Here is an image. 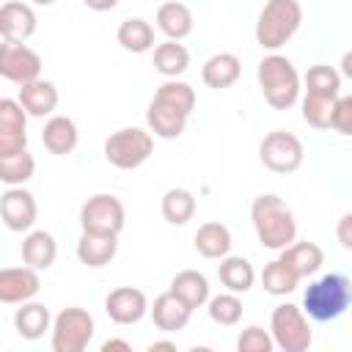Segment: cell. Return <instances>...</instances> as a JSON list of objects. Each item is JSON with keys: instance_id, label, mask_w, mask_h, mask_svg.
<instances>
[{"instance_id": "44dd1931", "label": "cell", "mask_w": 352, "mask_h": 352, "mask_svg": "<svg viewBox=\"0 0 352 352\" xmlns=\"http://www.w3.org/2000/svg\"><path fill=\"white\" fill-rule=\"evenodd\" d=\"M41 143L50 154H69L77 146V124L69 116H52L41 129Z\"/></svg>"}, {"instance_id": "f546056e", "label": "cell", "mask_w": 352, "mask_h": 352, "mask_svg": "<svg viewBox=\"0 0 352 352\" xmlns=\"http://www.w3.org/2000/svg\"><path fill=\"white\" fill-rule=\"evenodd\" d=\"M187 66H190V52H187L184 44L168 38V41H162V44L154 47V69L160 74L179 77L182 72H187Z\"/></svg>"}, {"instance_id": "74e56055", "label": "cell", "mask_w": 352, "mask_h": 352, "mask_svg": "<svg viewBox=\"0 0 352 352\" xmlns=\"http://www.w3.org/2000/svg\"><path fill=\"white\" fill-rule=\"evenodd\" d=\"M275 341H272V333H267L264 327L258 324H250L242 330V336L236 338V349L239 352H272Z\"/></svg>"}, {"instance_id": "277c9868", "label": "cell", "mask_w": 352, "mask_h": 352, "mask_svg": "<svg viewBox=\"0 0 352 352\" xmlns=\"http://www.w3.org/2000/svg\"><path fill=\"white\" fill-rule=\"evenodd\" d=\"M302 22V6L297 0H267L256 22V41L264 50L283 47Z\"/></svg>"}, {"instance_id": "d6986e66", "label": "cell", "mask_w": 352, "mask_h": 352, "mask_svg": "<svg viewBox=\"0 0 352 352\" xmlns=\"http://www.w3.org/2000/svg\"><path fill=\"white\" fill-rule=\"evenodd\" d=\"M118 250L116 234H96V231H82L80 242H77V258L85 267H104L113 261Z\"/></svg>"}, {"instance_id": "52a82bcc", "label": "cell", "mask_w": 352, "mask_h": 352, "mask_svg": "<svg viewBox=\"0 0 352 352\" xmlns=\"http://www.w3.org/2000/svg\"><path fill=\"white\" fill-rule=\"evenodd\" d=\"M94 338V316L85 308H63L52 322L55 352H82Z\"/></svg>"}, {"instance_id": "d4e9b609", "label": "cell", "mask_w": 352, "mask_h": 352, "mask_svg": "<svg viewBox=\"0 0 352 352\" xmlns=\"http://www.w3.org/2000/svg\"><path fill=\"white\" fill-rule=\"evenodd\" d=\"M280 258L297 272V278H305V275H314L322 267L324 253L314 242H292L289 248L280 250Z\"/></svg>"}, {"instance_id": "f1b7e54d", "label": "cell", "mask_w": 352, "mask_h": 352, "mask_svg": "<svg viewBox=\"0 0 352 352\" xmlns=\"http://www.w3.org/2000/svg\"><path fill=\"white\" fill-rule=\"evenodd\" d=\"M50 311L41 302H22V308L14 314V324L16 333L28 341H36L44 336V330H50Z\"/></svg>"}, {"instance_id": "484cf974", "label": "cell", "mask_w": 352, "mask_h": 352, "mask_svg": "<svg viewBox=\"0 0 352 352\" xmlns=\"http://www.w3.org/2000/svg\"><path fill=\"white\" fill-rule=\"evenodd\" d=\"M217 278H220V283H223L228 292L242 294V292H248V289L253 286L256 272H253V264H250L248 258H242V256H226V258H220Z\"/></svg>"}, {"instance_id": "ac0fdd59", "label": "cell", "mask_w": 352, "mask_h": 352, "mask_svg": "<svg viewBox=\"0 0 352 352\" xmlns=\"http://www.w3.org/2000/svg\"><path fill=\"white\" fill-rule=\"evenodd\" d=\"M187 118H190V116H184L182 110H176V107H170V104H165V102H160V99H151V104H148V110H146L148 129H151L157 138H162V140L179 138V135L184 132V126H187Z\"/></svg>"}, {"instance_id": "3957f363", "label": "cell", "mask_w": 352, "mask_h": 352, "mask_svg": "<svg viewBox=\"0 0 352 352\" xmlns=\"http://www.w3.org/2000/svg\"><path fill=\"white\" fill-rule=\"evenodd\" d=\"M258 85L270 107L289 110L300 99V74L283 55H267L258 63Z\"/></svg>"}, {"instance_id": "7c38bea8", "label": "cell", "mask_w": 352, "mask_h": 352, "mask_svg": "<svg viewBox=\"0 0 352 352\" xmlns=\"http://www.w3.org/2000/svg\"><path fill=\"white\" fill-rule=\"evenodd\" d=\"M0 214H3L6 228H11V231H28L36 223V214H38V206H36L33 192H28L22 187H8L3 192V198H0Z\"/></svg>"}, {"instance_id": "f6af8a7d", "label": "cell", "mask_w": 352, "mask_h": 352, "mask_svg": "<svg viewBox=\"0 0 352 352\" xmlns=\"http://www.w3.org/2000/svg\"><path fill=\"white\" fill-rule=\"evenodd\" d=\"M33 3H36V6H52L55 0H33Z\"/></svg>"}, {"instance_id": "5b68a950", "label": "cell", "mask_w": 352, "mask_h": 352, "mask_svg": "<svg viewBox=\"0 0 352 352\" xmlns=\"http://www.w3.org/2000/svg\"><path fill=\"white\" fill-rule=\"evenodd\" d=\"M154 151V140L148 132L138 129V126H126V129H118L113 132L107 140H104V157L113 168H121V170H135L140 168Z\"/></svg>"}, {"instance_id": "5bb4252c", "label": "cell", "mask_w": 352, "mask_h": 352, "mask_svg": "<svg viewBox=\"0 0 352 352\" xmlns=\"http://www.w3.org/2000/svg\"><path fill=\"white\" fill-rule=\"evenodd\" d=\"M41 289L38 270L33 267H6L0 270V300L3 302H28Z\"/></svg>"}, {"instance_id": "e0dca14e", "label": "cell", "mask_w": 352, "mask_h": 352, "mask_svg": "<svg viewBox=\"0 0 352 352\" xmlns=\"http://www.w3.org/2000/svg\"><path fill=\"white\" fill-rule=\"evenodd\" d=\"M19 104L28 110L33 118H44L58 107V88L50 80H33L19 85Z\"/></svg>"}, {"instance_id": "8fae6325", "label": "cell", "mask_w": 352, "mask_h": 352, "mask_svg": "<svg viewBox=\"0 0 352 352\" xmlns=\"http://www.w3.org/2000/svg\"><path fill=\"white\" fill-rule=\"evenodd\" d=\"M28 110L14 99H0V157L16 154L28 146Z\"/></svg>"}, {"instance_id": "60d3db41", "label": "cell", "mask_w": 352, "mask_h": 352, "mask_svg": "<svg viewBox=\"0 0 352 352\" xmlns=\"http://www.w3.org/2000/svg\"><path fill=\"white\" fill-rule=\"evenodd\" d=\"M110 349H121V352H129L132 346H129V341H124V338H107V341L102 344V352H110Z\"/></svg>"}, {"instance_id": "6da1fadb", "label": "cell", "mask_w": 352, "mask_h": 352, "mask_svg": "<svg viewBox=\"0 0 352 352\" xmlns=\"http://www.w3.org/2000/svg\"><path fill=\"white\" fill-rule=\"evenodd\" d=\"M250 220L258 242L270 250H283L297 236L294 214L278 195H258L250 206Z\"/></svg>"}, {"instance_id": "7bdbcfd3", "label": "cell", "mask_w": 352, "mask_h": 352, "mask_svg": "<svg viewBox=\"0 0 352 352\" xmlns=\"http://www.w3.org/2000/svg\"><path fill=\"white\" fill-rule=\"evenodd\" d=\"M341 74L352 80V50H349V52H344V58H341Z\"/></svg>"}, {"instance_id": "e575fe53", "label": "cell", "mask_w": 352, "mask_h": 352, "mask_svg": "<svg viewBox=\"0 0 352 352\" xmlns=\"http://www.w3.org/2000/svg\"><path fill=\"white\" fill-rule=\"evenodd\" d=\"M341 88V74L333 66L316 63L305 72V94H319V96H338Z\"/></svg>"}, {"instance_id": "d590c367", "label": "cell", "mask_w": 352, "mask_h": 352, "mask_svg": "<svg viewBox=\"0 0 352 352\" xmlns=\"http://www.w3.org/2000/svg\"><path fill=\"white\" fill-rule=\"evenodd\" d=\"M154 99H160V102H165V104H170V107H176V110H182L184 116H190L192 107H195V91H192L187 82H179V80L162 82V85L157 88Z\"/></svg>"}, {"instance_id": "b9f144b4", "label": "cell", "mask_w": 352, "mask_h": 352, "mask_svg": "<svg viewBox=\"0 0 352 352\" xmlns=\"http://www.w3.org/2000/svg\"><path fill=\"white\" fill-rule=\"evenodd\" d=\"M91 11H110V8H116L118 6V0H82Z\"/></svg>"}, {"instance_id": "ba28073f", "label": "cell", "mask_w": 352, "mask_h": 352, "mask_svg": "<svg viewBox=\"0 0 352 352\" xmlns=\"http://www.w3.org/2000/svg\"><path fill=\"white\" fill-rule=\"evenodd\" d=\"M302 157H305V151H302L300 138L292 135V132H283V129H275V132L264 135L261 143H258V160L272 173L297 170L302 165Z\"/></svg>"}, {"instance_id": "8d00e7d4", "label": "cell", "mask_w": 352, "mask_h": 352, "mask_svg": "<svg viewBox=\"0 0 352 352\" xmlns=\"http://www.w3.org/2000/svg\"><path fill=\"white\" fill-rule=\"evenodd\" d=\"M209 316L212 322L223 324V327H231L242 319V300L236 297V292H226V294H217L209 300Z\"/></svg>"}, {"instance_id": "836d02e7", "label": "cell", "mask_w": 352, "mask_h": 352, "mask_svg": "<svg viewBox=\"0 0 352 352\" xmlns=\"http://www.w3.org/2000/svg\"><path fill=\"white\" fill-rule=\"evenodd\" d=\"M36 170V160L33 154H28L25 148L16 151V154H8V157H0V179L8 184V187H16L22 182H28Z\"/></svg>"}, {"instance_id": "ab89813d", "label": "cell", "mask_w": 352, "mask_h": 352, "mask_svg": "<svg viewBox=\"0 0 352 352\" xmlns=\"http://www.w3.org/2000/svg\"><path fill=\"white\" fill-rule=\"evenodd\" d=\"M336 239L341 242V248L352 250V212L341 214V220H338V226H336Z\"/></svg>"}, {"instance_id": "cb8c5ba5", "label": "cell", "mask_w": 352, "mask_h": 352, "mask_svg": "<svg viewBox=\"0 0 352 352\" xmlns=\"http://www.w3.org/2000/svg\"><path fill=\"white\" fill-rule=\"evenodd\" d=\"M195 250L204 258H226L228 250H231V231L223 223H217V220H209V223L198 226V231H195Z\"/></svg>"}, {"instance_id": "ffe728a7", "label": "cell", "mask_w": 352, "mask_h": 352, "mask_svg": "<svg viewBox=\"0 0 352 352\" xmlns=\"http://www.w3.org/2000/svg\"><path fill=\"white\" fill-rule=\"evenodd\" d=\"M239 74H242V63H239V58L234 52H217L201 69V80L209 88H217V91L231 88L239 80Z\"/></svg>"}, {"instance_id": "30bf717a", "label": "cell", "mask_w": 352, "mask_h": 352, "mask_svg": "<svg viewBox=\"0 0 352 352\" xmlns=\"http://www.w3.org/2000/svg\"><path fill=\"white\" fill-rule=\"evenodd\" d=\"M0 74L16 85L33 82L41 74V58L36 50L25 47V44H11L3 41L0 47Z\"/></svg>"}, {"instance_id": "1f68e13d", "label": "cell", "mask_w": 352, "mask_h": 352, "mask_svg": "<svg viewBox=\"0 0 352 352\" xmlns=\"http://www.w3.org/2000/svg\"><path fill=\"white\" fill-rule=\"evenodd\" d=\"M297 283H300L297 272H294L283 258H275V261H270V264L261 270V286H264L270 294H275V297H283V294L294 292Z\"/></svg>"}, {"instance_id": "7a4b0ae2", "label": "cell", "mask_w": 352, "mask_h": 352, "mask_svg": "<svg viewBox=\"0 0 352 352\" xmlns=\"http://www.w3.org/2000/svg\"><path fill=\"white\" fill-rule=\"evenodd\" d=\"M352 302V283L341 272L322 275L319 280L308 283L302 294V311L316 322L338 319Z\"/></svg>"}, {"instance_id": "ee69618b", "label": "cell", "mask_w": 352, "mask_h": 352, "mask_svg": "<svg viewBox=\"0 0 352 352\" xmlns=\"http://www.w3.org/2000/svg\"><path fill=\"white\" fill-rule=\"evenodd\" d=\"M157 349H170V352H176V344H173V341H154V344H148V352H157Z\"/></svg>"}, {"instance_id": "4dcf8cb0", "label": "cell", "mask_w": 352, "mask_h": 352, "mask_svg": "<svg viewBox=\"0 0 352 352\" xmlns=\"http://www.w3.org/2000/svg\"><path fill=\"white\" fill-rule=\"evenodd\" d=\"M162 217L170 223V226H184L187 220H192L195 214V195L184 187H170L165 195H162Z\"/></svg>"}, {"instance_id": "4fadbf2b", "label": "cell", "mask_w": 352, "mask_h": 352, "mask_svg": "<svg viewBox=\"0 0 352 352\" xmlns=\"http://www.w3.org/2000/svg\"><path fill=\"white\" fill-rule=\"evenodd\" d=\"M104 311L107 316L116 322V324H135L146 316L148 311V302H146V294L140 289H132V286H118L107 294L104 300Z\"/></svg>"}, {"instance_id": "603a6c76", "label": "cell", "mask_w": 352, "mask_h": 352, "mask_svg": "<svg viewBox=\"0 0 352 352\" xmlns=\"http://www.w3.org/2000/svg\"><path fill=\"white\" fill-rule=\"evenodd\" d=\"M157 28L173 38V41H182L184 36H190L192 30V11L179 3V0H170V3H162L157 8Z\"/></svg>"}, {"instance_id": "83f0119b", "label": "cell", "mask_w": 352, "mask_h": 352, "mask_svg": "<svg viewBox=\"0 0 352 352\" xmlns=\"http://www.w3.org/2000/svg\"><path fill=\"white\" fill-rule=\"evenodd\" d=\"M116 38L126 52H138L140 55V52H148L154 47V28L140 16H132V19H124L118 25Z\"/></svg>"}, {"instance_id": "7402d4cb", "label": "cell", "mask_w": 352, "mask_h": 352, "mask_svg": "<svg viewBox=\"0 0 352 352\" xmlns=\"http://www.w3.org/2000/svg\"><path fill=\"white\" fill-rule=\"evenodd\" d=\"M58 256L55 236L50 231H30L22 239V261L33 270H50Z\"/></svg>"}, {"instance_id": "4316f807", "label": "cell", "mask_w": 352, "mask_h": 352, "mask_svg": "<svg viewBox=\"0 0 352 352\" xmlns=\"http://www.w3.org/2000/svg\"><path fill=\"white\" fill-rule=\"evenodd\" d=\"M170 292L179 294L192 311L201 308L206 300H209V280L198 272V270H182L173 275L170 280Z\"/></svg>"}, {"instance_id": "d6a6232c", "label": "cell", "mask_w": 352, "mask_h": 352, "mask_svg": "<svg viewBox=\"0 0 352 352\" xmlns=\"http://www.w3.org/2000/svg\"><path fill=\"white\" fill-rule=\"evenodd\" d=\"M336 96H319V94H305L302 99V118L314 129H330L333 126V113H336Z\"/></svg>"}, {"instance_id": "f35d334b", "label": "cell", "mask_w": 352, "mask_h": 352, "mask_svg": "<svg viewBox=\"0 0 352 352\" xmlns=\"http://www.w3.org/2000/svg\"><path fill=\"white\" fill-rule=\"evenodd\" d=\"M333 129L341 135H352V94L341 96L336 102V113H333Z\"/></svg>"}, {"instance_id": "2e32d148", "label": "cell", "mask_w": 352, "mask_h": 352, "mask_svg": "<svg viewBox=\"0 0 352 352\" xmlns=\"http://www.w3.org/2000/svg\"><path fill=\"white\" fill-rule=\"evenodd\" d=\"M190 316H192V308H190L179 294H173L170 289H168L165 294H160V297L154 300V305H151V319H154V324H157L160 330H165V333L184 330L187 322H190Z\"/></svg>"}, {"instance_id": "8992f818", "label": "cell", "mask_w": 352, "mask_h": 352, "mask_svg": "<svg viewBox=\"0 0 352 352\" xmlns=\"http://www.w3.org/2000/svg\"><path fill=\"white\" fill-rule=\"evenodd\" d=\"M270 333H272L275 346H280L283 352H305L311 346V341H314L302 308H297L292 302H283V305H278L272 311Z\"/></svg>"}, {"instance_id": "9c48e42d", "label": "cell", "mask_w": 352, "mask_h": 352, "mask_svg": "<svg viewBox=\"0 0 352 352\" xmlns=\"http://www.w3.org/2000/svg\"><path fill=\"white\" fill-rule=\"evenodd\" d=\"M126 223V212H124V204L116 198V195H107V192H99V195H91L82 209H80V226L82 231H96V234H116L124 228Z\"/></svg>"}, {"instance_id": "9a60e30c", "label": "cell", "mask_w": 352, "mask_h": 352, "mask_svg": "<svg viewBox=\"0 0 352 352\" xmlns=\"http://www.w3.org/2000/svg\"><path fill=\"white\" fill-rule=\"evenodd\" d=\"M36 30V14L28 3H16V0H8L0 6V33H3V41H11V44H25Z\"/></svg>"}]
</instances>
